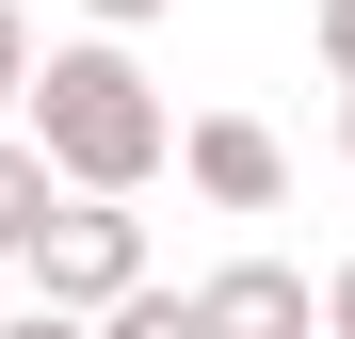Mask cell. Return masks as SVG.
I'll return each mask as SVG.
<instances>
[{
    "mask_svg": "<svg viewBox=\"0 0 355 339\" xmlns=\"http://www.w3.org/2000/svg\"><path fill=\"white\" fill-rule=\"evenodd\" d=\"M146 291V210H113V194H65V226L33 243V307H65V323H113Z\"/></svg>",
    "mask_w": 355,
    "mask_h": 339,
    "instance_id": "7a4b0ae2",
    "label": "cell"
},
{
    "mask_svg": "<svg viewBox=\"0 0 355 339\" xmlns=\"http://www.w3.org/2000/svg\"><path fill=\"white\" fill-rule=\"evenodd\" d=\"M307 33H323V65H339V97H355V0H323Z\"/></svg>",
    "mask_w": 355,
    "mask_h": 339,
    "instance_id": "ba28073f",
    "label": "cell"
},
{
    "mask_svg": "<svg viewBox=\"0 0 355 339\" xmlns=\"http://www.w3.org/2000/svg\"><path fill=\"white\" fill-rule=\"evenodd\" d=\"M323 339H355V259H339V275H323Z\"/></svg>",
    "mask_w": 355,
    "mask_h": 339,
    "instance_id": "8fae6325",
    "label": "cell"
},
{
    "mask_svg": "<svg viewBox=\"0 0 355 339\" xmlns=\"http://www.w3.org/2000/svg\"><path fill=\"white\" fill-rule=\"evenodd\" d=\"M97 339H210V323H194V291H130V307H113Z\"/></svg>",
    "mask_w": 355,
    "mask_h": 339,
    "instance_id": "8992f818",
    "label": "cell"
},
{
    "mask_svg": "<svg viewBox=\"0 0 355 339\" xmlns=\"http://www.w3.org/2000/svg\"><path fill=\"white\" fill-rule=\"evenodd\" d=\"M0 339H97V323H65V307H17V323H0Z\"/></svg>",
    "mask_w": 355,
    "mask_h": 339,
    "instance_id": "30bf717a",
    "label": "cell"
},
{
    "mask_svg": "<svg viewBox=\"0 0 355 339\" xmlns=\"http://www.w3.org/2000/svg\"><path fill=\"white\" fill-rule=\"evenodd\" d=\"M178 178H194L210 210H275L291 194V146L259 130V113H194V130H178Z\"/></svg>",
    "mask_w": 355,
    "mask_h": 339,
    "instance_id": "3957f363",
    "label": "cell"
},
{
    "mask_svg": "<svg viewBox=\"0 0 355 339\" xmlns=\"http://www.w3.org/2000/svg\"><path fill=\"white\" fill-rule=\"evenodd\" d=\"M339 162H355V97H339Z\"/></svg>",
    "mask_w": 355,
    "mask_h": 339,
    "instance_id": "7c38bea8",
    "label": "cell"
},
{
    "mask_svg": "<svg viewBox=\"0 0 355 339\" xmlns=\"http://www.w3.org/2000/svg\"><path fill=\"white\" fill-rule=\"evenodd\" d=\"M49 226H65V178H49V146H33V130H0V259H33Z\"/></svg>",
    "mask_w": 355,
    "mask_h": 339,
    "instance_id": "5b68a950",
    "label": "cell"
},
{
    "mask_svg": "<svg viewBox=\"0 0 355 339\" xmlns=\"http://www.w3.org/2000/svg\"><path fill=\"white\" fill-rule=\"evenodd\" d=\"M81 17H97V33H146V17H178V0H81Z\"/></svg>",
    "mask_w": 355,
    "mask_h": 339,
    "instance_id": "9c48e42d",
    "label": "cell"
},
{
    "mask_svg": "<svg viewBox=\"0 0 355 339\" xmlns=\"http://www.w3.org/2000/svg\"><path fill=\"white\" fill-rule=\"evenodd\" d=\"M33 81H49V49H33V33H17V0H0V113H17V97H33Z\"/></svg>",
    "mask_w": 355,
    "mask_h": 339,
    "instance_id": "52a82bcc",
    "label": "cell"
},
{
    "mask_svg": "<svg viewBox=\"0 0 355 339\" xmlns=\"http://www.w3.org/2000/svg\"><path fill=\"white\" fill-rule=\"evenodd\" d=\"M33 146H49L65 194H113V210H130L162 162H178V113H162V81L113 33H81V49H49V81H33Z\"/></svg>",
    "mask_w": 355,
    "mask_h": 339,
    "instance_id": "6da1fadb",
    "label": "cell"
},
{
    "mask_svg": "<svg viewBox=\"0 0 355 339\" xmlns=\"http://www.w3.org/2000/svg\"><path fill=\"white\" fill-rule=\"evenodd\" d=\"M194 323H210V339H323V291H307L291 259H226L210 291H194Z\"/></svg>",
    "mask_w": 355,
    "mask_h": 339,
    "instance_id": "277c9868",
    "label": "cell"
}]
</instances>
